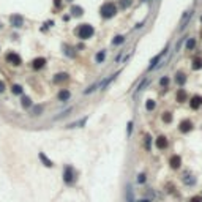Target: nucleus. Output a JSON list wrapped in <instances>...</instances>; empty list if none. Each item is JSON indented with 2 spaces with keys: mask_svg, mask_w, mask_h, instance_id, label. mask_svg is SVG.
Here are the masks:
<instances>
[{
  "mask_svg": "<svg viewBox=\"0 0 202 202\" xmlns=\"http://www.w3.org/2000/svg\"><path fill=\"white\" fill-rule=\"evenodd\" d=\"M157 147H158V150L168 149V137L166 136H160L158 139H157Z\"/></svg>",
  "mask_w": 202,
  "mask_h": 202,
  "instance_id": "10",
  "label": "nucleus"
},
{
  "mask_svg": "<svg viewBox=\"0 0 202 202\" xmlns=\"http://www.w3.org/2000/svg\"><path fill=\"white\" fill-rule=\"evenodd\" d=\"M40 160L44 163V166H46V168H52V161L46 158V155H44V153H40Z\"/></svg>",
  "mask_w": 202,
  "mask_h": 202,
  "instance_id": "22",
  "label": "nucleus"
},
{
  "mask_svg": "<svg viewBox=\"0 0 202 202\" xmlns=\"http://www.w3.org/2000/svg\"><path fill=\"white\" fill-rule=\"evenodd\" d=\"M21 104H22V107L29 109V107H32V99H30L29 96H22V99H21Z\"/></svg>",
  "mask_w": 202,
  "mask_h": 202,
  "instance_id": "18",
  "label": "nucleus"
},
{
  "mask_svg": "<svg viewBox=\"0 0 202 202\" xmlns=\"http://www.w3.org/2000/svg\"><path fill=\"white\" fill-rule=\"evenodd\" d=\"M95 88H96V84H93V85H90V87H88L87 90H84V93H85V95H88V93H92V92H93Z\"/></svg>",
  "mask_w": 202,
  "mask_h": 202,
  "instance_id": "32",
  "label": "nucleus"
},
{
  "mask_svg": "<svg viewBox=\"0 0 202 202\" xmlns=\"http://www.w3.org/2000/svg\"><path fill=\"white\" fill-rule=\"evenodd\" d=\"M150 139H152L150 136H145V149L147 150H150Z\"/></svg>",
  "mask_w": 202,
  "mask_h": 202,
  "instance_id": "34",
  "label": "nucleus"
},
{
  "mask_svg": "<svg viewBox=\"0 0 202 202\" xmlns=\"http://www.w3.org/2000/svg\"><path fill=\"white\" fill-rule=\"evenodd\" d=\"M43 106L40 104V106H32V115H41V112H43Z\"/></svg>",
  "mask_w": 202,
  "mask_h": 202,
  "instance_id": "23",
  "label": "nucleus"
},
{
  "mask_svg": "<svg viewBox=\"0 0 202 202\" xmlns=\"http://www.w3.org/2000/svg\"><path fill=\"white\" fill-rule=\"evenodd\" d=\"M3 92H5V82L0 81V93H3Z\"/></svg>",
  "mask_w": 202,
  "mask_h": 202,
  "instance_id": "35",
  "label": "nucleus"
},
{
  "mask_svg": "<svg viewBox=\"0 0 202 202\" xmlns=\"http://www.w3.org/2000/svg\"><path fill=\"white\" fill-rule=\"evenodd\" d=\"M6 60L11 63V65H21L22 63V59L17 56V54H14V52H8L6 54Z\"/></svg>",
  "mask_w": 202,
  "mask_h": 202,
  "instance_id": "5",
  "label": "nucleus"
},
{
  "mask_svg": "<svg viewBox=\"0 0 202 202\" xmlns=\"http://www.w3.org/2000/svg\"><path fill=\"white\" fill-rule=\"evenodd\" d=\"M144 182H145V174L142 172V174L137 175V183H144Z\"/></svg>",
  "mask_w": 202,
  "mask_h": 202,
  "instance_id": "33",
  "label": "nucleus"
},
{
  "mask_svg": "<svg viewBox=\"0 0 202 202\" xmlns=\"http://www.w3.org/2000/svg\"><path fill=\"white\" fill-rule=\"evenodd\" d=\"M10 22H11V25H13V27L19 29V27H22V24H24V17H22V16H19V14H11Z\"/></svg>",
  "mask_w": 202,
  "mask_h": 202,
  "instance_id": "6",
  "label": "nucleus"
},
{
  "mask_svg": "<svg viewBox=\"0 0 202 202\" xmlns=\"http://www.w3.org/2000/svg\"><path fill=\"white\" fill-rule=\"evenodd\" d=\"M189 202H202V197H199V196H196V197H193Z\"/></svg>",
  "mask_w": 202,
  "mask_h": 202,
  "instance_id": "37",
  "label": "nucleus"
},
{
  "mask_svg": "<svg viewBox=\"0 0 202 202\" xmlns=\"http://www.w3.org/2000/svg\"><path fill=\"white\" fill-rule=\"evenodd\" d=\"M200 21H202V16H200Z\"/></svg>",
  "mask_w": 202,
  "mask_h": 202,
  "instance_id": "42",
  "label": "nucleus"
},
{
  "mask_svg": "<svg viewBox=\"0 0 202 202\" xmlns=\"http://www.w3.org/2000/svg\"><path fill=\"white\" fill-rule=\"evenodd\" d=\"M160 85H161V87H168V85H169V78H168V76L161 78V79H160Z\"/></svg>",
  "mask_w": 202,
  "mask_h": 202,
  "instance_id": "30",
  "label": "nucleus"
},
{
  "mask_svg": "<svg viewBox=\"0 0 202 202\" xmlns=\"http://www.w3.org/2000/svg\"><path fill=\"white\" fill-rule=\"evenodd\" d=\"M169 164H171V168H172V169H179V168H180V164H182V160H180V157H177V155H174V157L169 160Z\"/></svg>",
  "mask_w": 202,
  "mask_h": 202,
  "instance_id": "12",
  "label": "nucleus"
},
{
  "mask_svg": "<svg viewBox=\"0 0 202 202\" xmlns=\"http://www.w3.org/2000/svg\"><path fill=\"white\" fill-rule=\"evenodd\" d=\"M0 29H2V24H0Z\"/></svg>",
  "mask_w": 202,
  "mask_h": 202,
  "instance_id": "40",
  "label": "nucleus"
},
{
  "mask_svg": "<svg viewBox=\"0 0 202 202\" xmlns=\"http://www.w3.org/2000/svg\"><path fill=\"white\" fill-rule=\"evenodd\" d=\"M139 202H150L149 199H142V200H139Z\"/></svg>",
  "mask_w": 202,
  "mask_h": 202,
  "instance_id": "39",
  "label": "nucleus"
},
{
  "mask_svg": "<svg viewBox=\"0 0 202 202\" xmlns=\"http://www.w3.org/2000/svg\"><path fill=\"white\" fill-rule=\"evenodd\" d=\"M11 90H13V93H14V95H21V93H22V87H21V85H17V84L13 85Z\"/></svg>",
  "mask_w": 202,
  "mask_h": 202,
  "instance_id": "31",
  "label": "nucleus"
},
{
  "mask_svg": "<svg viewBox=\"0 0 202 202\" xmlns=\"http://www.w3.org/2000/svg\"><path fill=\"white\" fill-rule=\"evenodd\" d=\"M71 13H73V16H82L84 14V10H82L81 6H71Z\"/></svg>",
  "mask_w": 202,
  "mask_h": 202,
  "instance_id": "20",
  "label": "nucleus"
},
{
  "mask_svg": "<svg viewBox=\"0 0 202 202\" xmlns=\"http://www.w3.org/2000/svg\"><path fill=\"white\" fill-rule=\"evenodd\" d=\"M118 74H120V71L114 73V74H111L109 78H106V79H104L103 82H99V88H101V90H104V88H106V87H107L109 84H111V82H112V81H114V79H115V78H117Z\"/></svg>",
  "mask_w": 202,
  "mask_h": 202,
  "instance_id": "7",
  "label": "nucleus"
},
{
  "mask_svg": "<svg viewBox=\"0 0 202 202\" xmlns=\"http://www.w3.org/2000/svg\"><path fill=\"white\" fill-rule=\"evenodd\" d=\"M85 122H87V117H84V118H82V120H79V122H74V123L68 125V128H79V126H82V125H85Z\"/></svg>",
  "mask_w": 202,
  "mask_h": 202,
  "instance_id": "24",
  "label": "nucleus"
},
{
  "mask_svg": "<svg viewBox=\"0 0 202 202\" xmlns=\"http://www.w3.org/2000/svg\"><path fill=\"white\" fill-rule=\"evenodd\" d=\"M67 79H68L67 73H59V74H56V78H54V82H56V84H60V82H65Z\"/></svg>",
  "mask_w": 202,
  "mask_h": 202,
  "instance_id": "16",
  "label": "nucleus"
},
{
  "mask_svg": "<svg viewBox=\"0 0 202 202\" xmlns=\"http://www.w3.org/2000/svg\"><path fill=\"white\" fill-rule=\"evenodd\" d=\"M133 3V0H120V8H123V10H126V8H130Z\"/></svg>",
  "mask_w": 202,
  "mask_h": 202,
  "instance_id": "28",
  "label": "nucleus"
},
{
  "mask_svg": "<svg viewBox=\"0 0 202 202\" xmlns=\"http://www.w3.org/2000/svg\"><path fill=\"white\" fill-rule=\"evenodd\" d=\"M44 65H46V59H44V57H36V59L32 62V68H33V70H41Z\"/></svg>",
  "mask_w": 202,
  "mask_h": 202,
  "instance_id": "9",
  "label": "nucleus"
},
{
  "mask_svg": "<svg viewBox=\"0 0 202 202\" xmlns=\"http://www.w3.org/2000/svg\"><path fill=\"white\" fill-rule=\"evenodd\" d=\"M202 68V59H194L193 60V70H200Z\"/></svg>",
  "mask_w": 202,
  "mask_h": 202,
  "instance_id": "27",
  "label": "nucleus"
},
{
  "mask_svg": "<svg viewBox=\"0 0 202 202\" xmlns=\"http://www.w3.org/2000/svg\"><path fill=\"white\" fill-rule=\"evenodd\" d=\"M177 101H180V103L186 101V92L183 90V88H180V90L177 92Z\"/></svg>",
  "mask_w": 202,
  "mask_h": 202,
  "instance_id": "17",
  "label": "nucleus"
},
{
  "mask_svg": "<svg viewBox=\"0 0 202 202\" xmlns=\"http://www.w3.org/2000/svg\"><path fill=\"white\" fill-rule=\"evenodd\" d=\"M74 180H76L74 169H73L71 166H65V169H63V182H65L67 185H73Z\"/></svg>",
  "mask_w": 202,
  "mask_h": 202,
  "instance_id": "3",
  "label": "nucleus"
},
{
  "mask_svg": "<svg viewBox=\"0 0 202 202\" xmlns=\"http://www.w3.org/2000/svg\"><path fill=\"white\" fill-rule=\"evenodd\" d=\"M99 14H101V17H104V19H111V17H114L117 14V6L111 2H107L99 8Z\"/></svg>",
  "mask_w": 202,
  "mask_h": 202,
  "instance_id": "2",
  "label": "nucleus"
},
{
  "mask_svg": "<svg viewBox=\"0 0 202 202\" xmlns=\"http://www.w3.org/2000/svg\"><path fill=\"white\" fill-rule=\"evenodd\" d=\"M155 106H157V103H155L153 99H147V103H145V109H147L149 112H150V111H153Z\"/></svg>",
  "mask_w": 202,
  "mask_h": 202,
  "instance_id": "25",
  "label": "nucleus"
},
{
  "mask_svg": "<svg viewBox=\"0 0 202 202\" xmlns=\"http://www.w3.org/2000/svg\"><path fill=\"white\" fill-rule=\"evenodd\" d=\"M131 131H133V122H130V123H128V136L131 134Z\"/></svg>",
  "mask_w": 202,
  "mask_h": 202,
  "instance_id": "36",
  "label": "nucleus"
},
{
  "mask_svg": "<svg viewBox=\"0 0 202 202\" xmlns=\"http://www.w3.org/2000/svg\"><path fill=\"white\" fill-rule=\"evenodd\" d=\"M104 59H106V51H99V52L96 54V57H95L96 63H103Z\"/></svg>",
  "mask_w": 202,
  "mask_h": 202,
  "instance_id": "21",
  "label": "nucleus"
},
{
  "mask_svg": "<svg viewBox=\"0 0 202 202\" xmlns=\"http://www.w3.org/2000/svg\"><path fill=\"white\" fill-rule=\"evenodd\" d=\"M68 2H71V0H68Z\"/></svg>",
  "mask_w": 202,
  "mask_h": 202,
  "instance_id": "43",
  "label": "nucleus"
},
{
  "mask_svg": "<svg viewBox=\"0 0 202 202\" xmlns=\"http://www.w3.org/2000/svg\"><path fill=\"white\" fill-rule=\"evenodd\" d=\"M125 196H126V202H136V200H134V189H133L131 185H126Z\"/></svg>",
  "mask_w": 202,
  "mask_h": 202,
  "instance_id": "11",
  "label": "nucleus"
},
{
  "mask_svg": "<svg viewBox=\"0 0 202 202\" xmlns=\"http://www.w3.org/2000/svg\"><path fill=\"white\" fill-rule=\"evenodd\" d=\"M57 96H59V101H68L71 98V93H70V90H60Z\"/></svg>",
  "mask_w": 202,
  "mask_h": 202,
  "instance_id": "15",
  "label": "nucleus"
},
{
  "mask_svg": "<svg viewBox=\"0 0 202 202\" xmlns=\"http://www.w3.org/2000/svg\"><path fill=\"white\" fill-rule=\"evenodd\" d=\"M189 106H191V109H199L202 106V96L194 95V96L189 99Z\"/></svg>",
  "mask_w": 202,
  "mask_h": 202,
  "instance_id": "8",
  "label": "nucleus"
},
{
  "mask_svg": "<svg viewBox=\"0 0 202 202\" xmlns=\"http://www.w3.org/2000/svg\"><path fill=\"white\" fill-rule=\"evenodd\" d=\"M194 46H196V40H194V38H189V40L186 41V44H185V48H186L188 51H191V49H194Z\"/></svg>",
  "mask_w": 202,
  "mask_h": 202,
  "instance_id": "26",
  "label": "nucleus"
},
{
  "mask_svg": "<svg viewBox=\"0 0 202 202\" xmlns=\"http://www.w3.org/2000/svg\"><path fill=\"white\" fill-rule=\"evenodd\" d=\"M166 52H168V48H164L163 49V52H160L158 56H155L152 60H150V65H149V71H152L153 68H157L158 67V63H160V60L163 59V56H166Z\"/></svg>",
  "mask_w": 202,
  "mask_h": 202,
  "instance_id": "4",
  "label": "nucleus"
},
{
  "mask_svg": "<svg viewBox=\"0 0 202 202\" xmlns=\"http://www.w3.org/2000/svg\"><path fill=\"white\" fill-rule=\"evenodd\" d=\"M142 2H147V0H142Z\"/></svg>",
  "mask_w": 202,
  "mask_h": 202,
  "instance_id": "41",
  "label": "nucleus"
},
{
  "mask_svg": "<svg viewBox=\"0 0 202 202\" xmlns=\"http://www.w3.org/2000/svg\"><path fill=\"white\" fill-rule=\"evenodd\" d=\"M54 3H56L57 6H60V3H62V0H54Z\"/></svg>",
  "mask_w": 202,
  "mask_h": 202,
  "instance_id": "38",
  "label": "nucleus"
},
{
  "mask_svg": "<svg viewBox=\"0 0 202 202\" xmlns=\"http://www.w3.org/2000/svg\"><path fill=\"white\" fill-rule=\"evenodd\" d=\"M163 122L171 123V122H172V114H171V112H164V114H163Z\"/></svg>",
  "mask_w": 202,
  "mask_h": 202,
  "instance_id": "29",
  "label": "nucleus"
},
{
  "mask_svg": "<svg viewBox=\"0 0 202 202\" xmlns=\"http://www.w3.org/2000/svg\"><path fill=\"white\" fill-rule=\"evenodd\" d=\"M93 33H95V29L90 24H81L78 27V30H76V35L81 40H88V38L93 36Z\"/></svg>",
  "mask_w": 202,
  "mask_h": 202,
  "instance_id": "1",
  "label": "nucleus"
},
{
  "mask_svg": "<svg viewBox=\"0 0 202 202\" xmlns=\"http://www.w3.org/2000/svg\"><path fill=\"white\" fill-rule=\"evenodd\" d=\"M193 130V123L189 122V120H183L182 123H180V131L182 133H188V131H191Z\"/></svg>",
  "mask_w": 202,
  "mask_h": 202,
  "instance_id": "13",
  "label": "nucleus"
},
{
  "mask_svg": "<svg viewBox=\"0 0 202 202\" xmlns=\"http://www.w3.org/2000/svg\"><path fill=\"white\" fill-rule=\"evenodd\" d=\"M175 82H177V85H185V82H186V76H185V73H175Z\"/></svg>",
  "mask_w": 202,
  "mask_h": 202,
  "instance_id": "14",
  "label": "nucleus"
},
{
  "mask_svg": "<svg viewBox=\"0 0 202 202\" xmlns=\"http://www.w3.org/2000/svg\"><path fill=\"white\" fill-rule=\"evenodd\" d=\"M123 43H125V36H123V35H117L115 38L112 40V44H114V46H120V44H123Z\"/></svg>",
  "mask_w": 202,
  "mask_h": 202,
  "instance_id": "19",
  "label": "nucleus"
}]
</instances>
